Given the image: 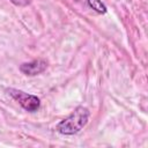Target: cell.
Returning <instances> with one entry per match:
<instances>
[{
  "instance_id": "1",
  "label": "cell",
  "mask_w": 148,
  "mask_h": 148,
  "mask_svg": "<svg viewBox=\"0 0 148 148\" xmlns=\"http://www.w3.org/2000/svg\"><path fill=\"white\" fill-rule=\"evenodd\" d=\"M90 112L84 106H77L67 118L57 125V131L64 135H74L79 133L89 120Z\"/></svg>"
},
{
  "instance_id": "2",
  "label": "cell",
  "mask_w": 148,
  "mask_h": 148,
  "mask_svg": "<svg viewBox=\"0 0 148 148\" xmlns=\"http://www.w3.org/2000/svg\"><path fill=\"white\" fill-rule=\"evenodd\" d=\"M8 94L25 110L29 112H35L40 106V101L37 96L27 94L17 89H8Z\"/></svg>"
},
{
  "instance_id": "3",
  "label": "cell",
  "mask_w": 148,
  "mask_h": 148,
  "mask_svg": "<svg viewBox=\"0 0 148 148\" xmlns=\"http://www.w3.org/2000/svg\"><path fill=\"white\" fill-rule=\"evenodd\" d=\"M47 67V62L43 59H35L29 62H23L20 66L21 73H23L27 76H35L40 73H43Z\"/></svg>"
},
{
  "instance_id": "4",
  "label": "cell",
  "mask_w": 148,
  "mask_h": 148,
  "mask_svg": "<svg viewBox=\"0 0 148 148\" xmlns=\"http://www.w3.org/2000/svg\"><path fill=\"white\" fill-rule=\"evenodd\" d=\"M88 5L90 8H92L95 12L99 14H105L106 13V6L101 1V0H87Z\"/></svg>"
},
{
  "instance_id": "5",
  "label": "cell",
  "mask_w": 148,
  "mask_h": 148,
  "mask_svg": "<svg viewBox=\"0 0 148 148\" xmlns=\"http://www.w3.org/2000/svg\"><path fill=\"white\" fill-rule=\"evenodd\" d=\"M13 5H15V6H17V7H25V6H28L32 0H9Z\"/></svg>"
}]
</instances>
